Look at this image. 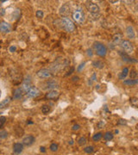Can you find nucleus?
<instances>
[{
	"instance_id": "1",
	"label": "nucleus",
	"mask_w": 138,
	"mask_h": 155,
	"mask_svg": "<svg viewBox=\"0 0 138 155\" xmlns=\"http://www.w3.org/2000/svg\"><path fill=\"white\" fill-rule=\"evenodd\" d=\"M72 17L73 19V21L75 22H77L78 24L79 25H82L83 23L85 22V20H86V17H85V13L83 11L82 8H78V9H75L73 13H72Z\"/></svg>"
},
{
	"instance_id": "2",
	"label": "nucleus",
	"mask_w": 138,
	"mask_h": 155,
	"mask_svg": "<svg viewBox=\"0 0 138 155\" xmlns=\"http://www.w3.org/2000/svg\"><path fill=\"white\" fill-rule=\"evenodd\" d=\"M61 24L63 27V28L67 31V33H72L75 30V25L74 22L68 17H61Z\"/></svg>"
},
{
	"instance_id": "3",
	"label": "nucleus",
	"mask_w": 138,
	"mask_h": 155,
	"mask_svg": "<svg viewBox=\"0 0 138 155\" xmlns=\"http://www.w3.org/2000/svg\"><path fill=\"white\" fill-rule=\"evenodd\" d=\"M68 61L67 59H62L59 58L56 59V61H54L53 64L50 65V69L52 72H59L63 68V67H66Z\"/></svg>"
},
{
	"instance_id": "4",
	"label": "nucleus",
	"mask_w": 138,
	"mask_h": 155,
	"mask_svg": "<svg viewBox=\"0 0 138 155\" xmlns=\"http://www.w3.org/2000/svg\"><path fill=\"white\" fill-rule=\"evenodd\" d=\"M93 48L96 53L100 57H104L107 53V47L100 42H95L93 43Z\"/></svg>"
},
{
	"instance_id": "5",
	"label": "nucleus",
	"mask_w": 138,
	"mask_h": 155,
	"mask_svg": "<svg viewBox=\"0 0 138 155\" xmlns=\"http://www.w3.org/2000/svg\"><path fill=\"white\" fill-rule=\"evenodd\" d=\"M59 87V84L56 80H47L42 84V89L45 90H56Z\"/></svg>"
},
{
	"instance_id": "6",
	"label": "nucleus",
	"mask_w": 138,
	"mask_h": 155,
	"mask_svg": "<svg viewBox=\"0 0 138 155\" xmlns=\"http://www.w3.org/2000/svg\"><path fill=\"white\" fill-rule=\"evenodd\" d=\"M120 47H121V48L123 50V52L126 53L127 54L131 53L133 52V50H134L133 44H132L129 41H128V40H123V41L121 42Z\"/></svg>"
},
{
	"instance_id": "7",
	"label": "nucleus",
	"mask_w": 138,
	"mask_h": 155,
	"mask_svg": "<svg viewBox=\"0 0 138 155\" xmlns=\"http://www.w3.org/2000/svg\"><path fill=\"white\" fill-rule=\"evenodd\" d=\"M87 11L90 12V13H92V14H97V13H99L100 11V8L99 6L97 5V4H94L93 2H91V1H86V4H85Z\"/></svg>"
},
{
	"instance_id": "8",
	"label": "nucleus",
	"mask_w": 138,
	"mask_h": 155,
	"mask_svg": "<svg viewBox=\"0 0 138 155\" xmlns=\"http://www.w3.org/2000/svg\"><path fill=\"white\" fill-rule=\"evenodd\" d=\"M71 13V6L69 3L64 4L59 10V15L62 17H67Z\"/></svg>"
},
{
	"instance_id": "9",
	"label": "nucleus",
	"mask_w": 138,
	"mask_h": 155,
	"mask_svg": "<svg viewBox=\"0 0 138 155\" xmlns=\"http://www.w3.org/2000/svg\"><path fill=\"white\" fill-rule=\"evenodd\" d=\"M36 75H37L40 78L45 79V78H49L52 76V73H51V72H50L49 69L42 68V69H40V70L36 73Z\"/></svg>"
},
{
	"instance_id": "10",
	"label": "nucleus",
	"mask_w": 138,
	"mask_h": 155,
	"mask_svg": "<svg viewBox=\"0 0 138 155\" xmlns=\"http://www.w3.org/2000/svg\"><path fill=\"white\" fill-rule=\"evenodd\" d=\"M41 95V91L40 90L37 88V87H35V86H32L30 90L27 92V96L29 98H37Z\"/></svg>"
},
{
	"instance_id": "11",
	"label": "nucleus",
	"mask_w": 138,
	"mask_h": 155,
	"mask_svg": "<svg viewBox=\"0 0 138 155\" xmlns=\"http://www.w3.org/2000/svg\"><path fill=\"white\" fill-rule=\"evenodd\" d=\"M0 30H1V32L4 34H8L11 31V26L7 22L3 21L1 24H0Z\"/></svg>"
},
{
	"instance_id": "12",
	"label": "nucleus",
	"mask_w": 138,
	"mask_h": 155,
	"mask_svg": "<svg viewBox=\"0 0 138 155\" xmlns=\"http://www.w3.org/2000/svg\"><path fill=\"white\" fill-rule=\"evenodd\" d=\"M36 142V138L33 135H28L22 139V144L26 146H32Z\"/></svg>"
},
{
	"instance_id": "13",
	"label": "nucleus",
	"mask_w": 138,
	"mask_h": 155,
	"mask_svg": "<svg viewBox=\"0 0 138 155\" xmlns=\"http://www.w3.org/2000/svg\"><path fill=\"white\" fill-rule=\"evenodd\" d=\"M123 35L120 34V33H118V34H115L113 36H112V44L116 47L117 45H120L121 42H123Z\"/></svg>"
},
{
	"instance_id": "14",
	"label": "nucleus",
	"mask_w": 138,
	"mask_h": 155,
	"mask_svg": "<svg viewBox=\"0 0 138 155\" xmlns=\"http://www.w3.org/2000/svg\"><path fill=\"white\" fill-rule=\"evenodd\" d=\"M119 54H120V56L122 57L123 60L125 61V62H128V63H136V62H137L136 59H134L130 58V57L129 56V54H127V53H124V52H119Z\"/></svg>"
},
{
	"instance_id": "15",
	"label": "nucleus",
	"mask_w": 138,
	"mask_h": 155,
	"mask_svg": "<svg viewBox=\"0 0 138 155\" xmlns=\"http://www.w3.org/2000/svg\"><path fill=\"white\" fill-rule=\"evenodd\" d=\"M23 151V144L22 143H15L13 145V153L15 155H19Z\"/></svg>"
},
{
	"instance_id": "16",
	"label": "nucleus",
	"mask_w": 138,
	"mask_h": 155,
	"mask_svg": "<svg viewBox=\"0 0 138 155\" xmlns=\"http://www.w3.org/2000/svg\"><path fill=\"white\" fill-rule=\"evenodd\" d=\"M60 95V92L57 90H49L47 94H46V98L48 99H55L56 98H58Z\"/></svg>"
},
{
	"instance_id": "17",
	"label": "nucleus",
	"mask_w": 138,
	"mask_h": 155,
	"mask_svg": "<svg viewBox=\"0 0 138 155\" xmlns=\"http://www.w3.org/2000/svg\"><path fill=\"white\" fill-rule=\"evenodd\" d=\"M22 92H23V90L22 88L15 89L14 91H13V99H15V100L21 99L22 97Z\"/></svg>"
},
{
	"instance_id": "18",
	"label": "nucleus",
	"mask_w": 138,
	"mask_h": 155,
	"mask_svg": "<svg viewBox=\"0 0 138 155\" xmlns=\"http://www.w3.org/2000/svg\"><path fill=\"white\" fill-rule=\"evenodd\" d=\"M126 35L129 39H135V29L132 26H128L126 28Z\"/></svg>"
},
{
	"instance_id": "19",
	"label": "nucleus",
	"mask_w": 138,
	"mask_h": 155,
	"mask_svg": "<svg viewBox=\"0 0 138 155\" xmlns=\"http://www.w3.org/2000/svg\"><path fill=\"white\" fill-rule=\"evenodd\" d=\"M11 76V78L14 82L17 83V82H20L22 80V75L18 73V72H15L13 71V73H10Z\"/></svg>"
},
{
	"instance_id": "20",
	"label": "nucleus",
	"mask_w": 138,
	"mask_h": 155,
	"mask_svg": "<svg viewBox=\"0 0 138 155\" xmlns=\"http://www.w3.org/2000/svg\"><path fill=\"white\" fill-rule=\"evenodd\" d=\"M92 66L94 67H96V68H98V69H103L104 67V63L103 61H101V60H94L93 62H92Z\"/></svg>"
},
{
	"instance_id": "21",
	"label": "nucleus",
	"mask_w": 138,
	"mask_h": 155,
	"mask_svg": "<svg viewBox=\"0 0 138 155\" xmlns=\"http://www.w3.org/2000/svg\"><path fill=\"white\" fill-rule=\"evenodd\" d=\"M138 83V79H126L123 81V84L127 86H133Z\"/></svg>"
},
{
	"instance_id": "22",
	"label": "nucleus",
	"mask_w": 138,
	"mask_h": 155,
	"mask_svg": "<svg viewBox=\"0 0 138 155\" xmlns=\"http://www.w3.org/2000/svg\"><path fill=\"white\" fill-rule=\"evenodd\" d=\"M113 138H114V135H113L112 132H106V133L104 135V139L106 141H110Z\"/></svg>"
},
{
	"instance_id": "23",
	"label": "nucleus",
	"mask_w": 138,
	"mask_h": 155,
	"mask_svg": "<svg viewBox=\"0 0 138 155\" xmlns=\"http://www.w3.org/2000/svg\"><path fill=\"white\" fill-rule=\"evenodd\" d=\"M128 74H129V69H128L127 67H124V68L123 69L122 73H121L120 75H119V78H120V79H124V78L127 77Z\"/></svg>"
},
{
	"instance_id": "24",
	"label": "nucleus",
	"mask_w": 138,
	"mask_h": 155,
	"mask_svg": "<svg viewBox=\"0 0 138 155\" xmlns=\"http://www.w3.org/2000/svg\"><path fill=\"white\" fill-rule=\"evenodd\" d=\"M50 110H51V107L48 104H44V105L42 106V112L43 114L47 115V114H48L50 112Z\"/></svg>"
},
{
	"instance_id": "25",
	"label": "nucleus",
	"mask_w": 138,
	"mask_h": 155,
	"mask_svg": "<svg viewBox=\"0 0 138 155\" xmlns=\"http://www.w3.org/2000/svg\"><path fill=\"white\" fill-rule=\"evenodd\" d=\"M15 133H16V135H17V137H22V136L24 135L23 129H22V128H20V127H17V128L15 129Z\"/></svg>"
},
{
	"instance_id": "26",
	"label": "nucleus",
	"mask_w": 138,
	"mask_h": 155,
	"mask_svg": "<svg viewBox=\"0 0 138 155\" xmlns=\"http://www.w3.org/2000/svg\"><path fill=\"white\" fill-rule=\"evenodd\" d=\"M102 137H103V134L102 133H97V134H95L93 136H92V140L93 141H99L101 139H102Z\"/></svg>"
},
{
	"instance_id": "27",
	"label": "nucleus",
	"mask_w": 138,
	"mask_h": 155,
	"mask_svg": "<svg viewBox=\"0 0 138 155\" xmlns=\"http://www.w3.org/2000/svg\"><path fill=\"white\" fill-rule=\"evenodd\" d=\"M99 17H100V14L99 13H97V14L90 13L89 14V19L92 20V21H97Z\"/></svg>"
},
{
	"instance_id": "28",
	"label": "nucleus",
	"mask_w": 138,
	"mask_h": 155,
	"mask_svg": "<svg viewBox=\"0 0 138 155\" xmlns=\"http://www.w3.org/2000/svg\"><path fill=\"white\" fill-rule=\"evenodd\" d=\"M129 102H130V104H131L132 106L138 108V98H131L129 99Z\"/></svg>"
},
{
	"instance_id": "29",
	"label": "nucleus",
	"mask_w": 138,
	"mask_h": 155,
	"mask_svg": "<svg viewBox=\"0 0 138 155\" xmlns=\"http://www.w3.org/2000/svg\"><path fill=\"white\" fill-rule=\"evenodd\" d=\"M137 72L134 69V68H132L131 70H130V72H129V77H130V79H135L136 77H137Z\"/></svg>"
},
{
	"instance_id": "30",
	"label": "nucleus",
	"mask_w": 138,
	"mask_h": 155,
	"mask_svg": "<svg viewBox=\"0 0 138 155\" xmlns=\"http://www.w3.org/2000/svg\"><path fill=\"white\" fill-rule=\"evenodd\" d=\"M58 148H59V146L56 143H52L50 145V146H49V149L52 152H56V151H58Z\"/></svg>"
},
{
	"instance_id": "31",
	"label": "nucleus",
	"mask_w": 138,
	"mask_h": 155,
	"mask_svg": "<svg viewBox=\"0 0 138 155\" xmlns=\"http://www.w3.org/2000/svg\"><path fill=\"white\" fill-rule=\"evenodd\" d=\"M87 142V140L86 137H80L79 140H78V144L79 146H83V145H85L86 143Z\"/></svg>"
},
{
	"instance_id": "32",
	"label": "nucleus",
	"mask_w": 138,
	"mask_h": 155,
	"mask_svg": "<svg viewBox=\"0 0 138 155\" xmlns=\"http://www.w3.org/2000/svg\"><path fill=\"white\" fill-rule=\"evenodd\" d=\"M10 98H6V99H5V100H3L2 102H1V104H0V108L1 109H3V108H5L9 103H10Z\"/></svg>"
},
{
	"instance_id": "33",
	"label": "nucleus",
	"mask_w": 138,
	"mask_h": 155,
	"mask_svg": "<svg viewBox=\"0 0 138 155\" xmlns=\"http://www.w3.org/2000/svg\"><path fill=\"white\" fill-rule=\"evenodd\" d=\"M8 137V132L6 130H1L0 131V138H1L2 140L5 139Z\"/></svg>"
},
{
	"instance_id": "34",
	"label": "nucleus",
	"mask_w": 138,
	"mask_h": 155,
	"mask_svg": "<svg viewBox=\"0 0 138 155\" xmlns=\"http://www.w3.org/2000/svg\"><path fill=\"white\" fill-rule=\"evenodd\" d=\"M84 151H85V152H86V153H92V152H93V151H94V148H93V146H86V147H85L84 148Z\"/></svg>"
},
{
	"instance_id": "35",
	"label": "nucleus",
	"mask_w": 138,
	"mask_h": 155,
	"mask_svg": "<svg viewBox=\"0 0 138 155\" xmlns=\"http://www.w3.org/2000/svg\"><path fill=\"white\" fill-rule=\"evenodd\" d=\"M36 17H37V18L41 19V18H42V17H43L44 13H43V11H42V10H38V11H36Z\"/></svg>"
},
{
	"instance_id": "36",
	"label": "nucleus",
	"mask_w": 138,
	"mask_h": 155,
	"mask_svg": "<svg viewBox=\"0 0 138 155\" xmlns=\"http://www.w3.org/2000/svg\"><path fill=\"white\" fill-rule=\"evenodd\" d=\"M5 121H6V117L2 115L1 117H0V128H3L4 127Z\"/></svg>"
},
{
	"instance_id": "37",
	"label": "nucleus",
	"mask_w": 138,
	"mask_h": 155,
	"mask_svg": "<svg viewBox=\"0 0 138 155\" xmlns=\"http://www.w3.org/2000/svg\"><path fill=\"white\" fill-rule=\"evenodd\" d=\"M118 123L119 124V125H125V124H127V121H126V120L120 119V120L118 121Z\"/></svg>"
},
{
	"instance_id": "38",
	"label": "nucleus",
	"mask_w": 138,
	"mask_h": 155,
	"mask_svg": "<svg viewBox=\"0 0 138 155\" xmlns=\"http://www.w3.org/2000/svg\"><path fill=\"white\" fill-rule=\"evenodd\" d=\"M85 65H86L85 62H84V63L80 64V65H79V67H78V72H81V70H82V69H84V67H85Z\"/></svg>"
},
{
	"instance_id": "39",
	"label": "nucleus",
	"mask_w": 138,
	"mask_h": 155,
	"mask_svg": "<svg viewBox=\"0 0 138 155\" xmlns=\"http://www.w3.org/2000/svg\"><path fill=\"white\" fill-rule=\"evenodd\" d=\"M104 126V121H99L98 123V125H97V127H98V129H102L103 127Z\"/></svg>"
},
{
	"instance_id": "40",
	"label": "nucleus",
	"mask_w": 138,
	"mask_h": 155,
	"mask_svg": "<svg viewBox=\"0 0 138 155\" xmlns=\"http://www.w3.org/2000/svg\"><path fill=\"white\" fill-rule=\"evenodd\" d=\"M79 128H80V126L79 125V124H75V125H73V126L72 129L75 131V130H79Z\"/></svg>"
},
{
	"instance_id": "41",
	"label": "nucleus",
	"mask_w": 138,
	"mask_h": 155,
	"mask_svg": "<svg viewBox=\"0 0 138 155\" xmlns=\"http://www.w3.org/2000/svg\"><path fill=\"white\" fill-rule=\"evenodd\" d=\"M73 71H74V67H71V69H70V71L66 74V76H69V75H71L73 73Z\"/></svg>"
},
{
	"instance_id": "42",
	"label": "nucleus",
	"mask_w": 138,
	"mask_h": 155,
	"mask_svg": "<svg viewBox=\"0 0 138 155\" xmlns=\"http://www.w3.org/2000/svg\"><path fill=\"white\" fill-rule=\"evenodd\" d=\"M79 78L78 76H73V77L72 78V81H73V82H75V81H79Z\"/></svg>"
},
{
	"instance_id": "43",
	"label": "nucleus",
	"mask_w": 138,
	"mask_h": 155,
	"mask_svg": "<svg viewBox=\"0 0 138 155\" xmlns=\"http://www.w3.org/2000/svg\"><path fill=\"white\" fill-rule=\"evenodd\" d=\"M86 53H87L88 56H91V57L92 56V49H87Z\"/></svg>"
},
{
	"instance_id": "44",
	"label": "nucleus",
	"mask_w": 138,
	"mask_h": 155,
	"mask_svg": "<svg viewBox=\"0 0 138 155\" xmlns=\"http://www.w3.org/2000/svg\"><path fill=\"white\" fill-rule=\"evenodd\" d=\"M91 79H92V81H96V79H97V76H96V73H93V74H92V76Z\"/></svg>"
},
{
	"instance_id": "45",
	"label": "nucleus",
	"mask_w": 138,
	"mask_h": 155,
	"mask_svg": "<svg viewBox=\"0 0 138 155\" xmlns=\"http://www.w3.org/2000/svg\"><path fill=\"white\" fill-rule=\"evenodd\" d=\"M16 49H17V47H16L15 46H12V47H11V48H10V51H11V52H14Z\"/></svg>"
},
{
	"instance_id": "46",
	"label": "nucleus",
	"mask_w": 138,
	"mask_h": 155,
	"mask_svg": "<svg viewBox=\"0 0 138 155\" xmlns=\"http://www.w3.org/2000/svg\"><path fill=\"white\" fill-rule=\"evenodd\" d=\"M41 152H46V150H45V147H41Z\"/></svg>"
},
{
	"instance_id": "47",
	"label": "nucleus",
	"mask_w": 138,
	"mask_h": 155,
	"mask_svg": "<svg viewBox=\"0 0 138 155\" xmlns=\"http://www.w3.org/2000/svg\"><path fill=\"white\" fill-rule=\"evenodd\" d=\"M4 14H5V10L2 8L1 9V16H4Z\"/></svg>"
},
{
	"instance_id": "48",
	"label": "nucleus",
	"mask_w": 138,
	"mask_h": 155,
	"mask_svg": "<svg viewBox=\"0 0 138 155\" xmlns=\"http://www.w3.org/2000/svg\"><path fill=\"white\" fill-rule=\"evenodd\" d=\"M110 3H112V4H114V3H118V1H110Z\"/></svg>"
}]
</instances>
